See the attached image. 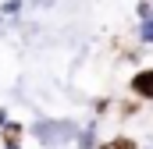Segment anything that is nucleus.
<instances>
[{
  "label": "nucleus",
  "mask_w": 153,
  "mask_h": 149,
  "mask_svg": "<svg viewBox=\"0 0 153 149\" xmlns=\"http://www.w3.org/2000/svg\"><path fill=\"white\" fill-rule=\"evenodd\" d=\"M78 121L75 117H53V114H36L29 124H25V135L36 139V146L43 149H64L75 142Z\"/></svg>",
  "instance_id": "f257e3e1"
},
{
  "label": "nucleus",
  "mask_w": 153,
  "mask_h": 149,
  "mask_svg": "<svg viewBox=\"0 0 153 149\" xmlns=\"http://www.w3.org/2000/svg\"><path fill=\"white\" fill-rule=\"evenodd\" d=\"M128 92L139 103H153V64H139L128 78Z\"/></svg>",
  "instance_id": "f03ea898"
},
{
  "label": "nucleus",
  "mask_w": 153,
  "mask_h": 149,
  "mask_svg": "<svg viewBox=\"0 0 153 149\" xmlns=\"http://www.w3.org/2000/svg\"><path fill=\"white\" fill-rule=\"evenodd\" d=\"M96 142H100V128H96V121H85V124H78L75 142H71V146H75V149H96Z\"/></svg>",
  "instance_id": "7ed1b4c3"
},
{
  "label": "nucleus",
  "mask_w": 153,
  "mask_h": 149,
  "mask_svg": "<svg viewBox=\"0 0 153 149\" xmlns=\"http://www.w3.org/2000/svg\"><path fill=\"white\" fill-rule=\"evenodd\" d=\"M0 142H25V121H7L4 128H0Z\"/></svg>",
  "instance_id": "20e7f679"
},
{
  "label": "nucleus",
  "mask_w": 153,
  "mask_h": 149,
  "mask_svg": "<svg viewBox=\"0 0 153 149\" xmlns=\"http://www.w3.org/2000/svg\"><path fill=\"white\" fill-rule=\"evenodd\" d=\"M139 25H135V39H139V46H150L153 50V14L150 18H135Z\"/></svg>",
  "instance_id": "39448f33"
},
{
  "label": "nucleus",
  "mask_w": 153,
  "mask_h": 149,
  "mask_svg": "<svg viewBox=\"0 0 153 149\" xmlns=\"http://www.w3.org/2000/svg\"><path fill=\"white\" fill-rule=\"evenodd\" d=\"M96 149H139V142L132 135H114V139H100Z\"/></svg>",
  "instance_id": "423d86ee"
},
{
  "label": "nucleus",
  "mask_w": 153,
  "mask_h": 149,
  "mask_svg": "<svg viewBox=\"0 0 153 149\" xmlns=\"http://www.w3.org/2000/svg\"><path fill=\"white\" fill-rule=\"evenodd\" d=\"M153 14V0H135V18H150Z\"/></svg>",
  "instance_id": "0eeeda50"
},
{
  "label": "nucleus",
  "mask_w": 153,
  "mask_h": 149,
  "mask_svg": "<svg viewBox=\"0 0 153 149\" xmlns=\"http://www.w3.org/2000/svg\"><path fill=\"white\" fill-rule=\"evenodd\" d=\"M25 7H53V0H25Z\"/></svg>",
  "instance_id": "6e6552de"
},
{
  "label": "nucleus",
  "mask_w": 153,
  "mask_h": 149,
  "mask_svg": "<svg viewBox=\"0 0 153 149\" xmlns=\"http://www.w3.org/2000/svg\"><path fill=\"white\" fill-rule=\"evenodd\" d=\"M7 121H11V110H7V107H0V128H4Z\"/></svg>",
  "instance_id": "1a4fd4ad"
},
{
  "label": "nucleus",
  "mask_w": 153,
  "mask_h": 149,
  "mask_svg": "<svg viewBox=\"0 0 153 149\" xmlns=\"http://www.w3.org/2000/svg\"><path fill=\"white\" fill-rule=\"evenodd\" d=\"M0 149H25V142H0Z\"/></svg>",
  "instance_id": "9d476101"
},
{
  "label": "nucleus",
  "mask_w": 153,
  "mask_h": 149,
  "mask_svg": "<svg viewBox=\"0 0 153 149\" xmlns=\"http://www.w3.org/2000/svg\"><path fill=\"white\" fill-rule=\"evenodd\" d=\"M139 149H153V146H139Z\"/></svg>",
  "instance_id": "9b49d317"
}]
</instances>
